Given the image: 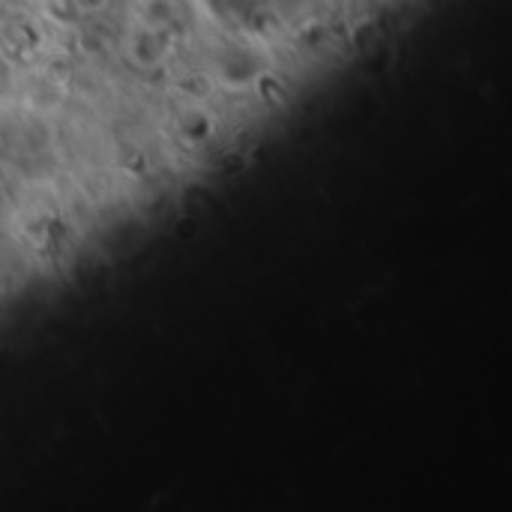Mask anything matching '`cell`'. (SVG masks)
Segmentation results:
<instances>
[]
</instances>
